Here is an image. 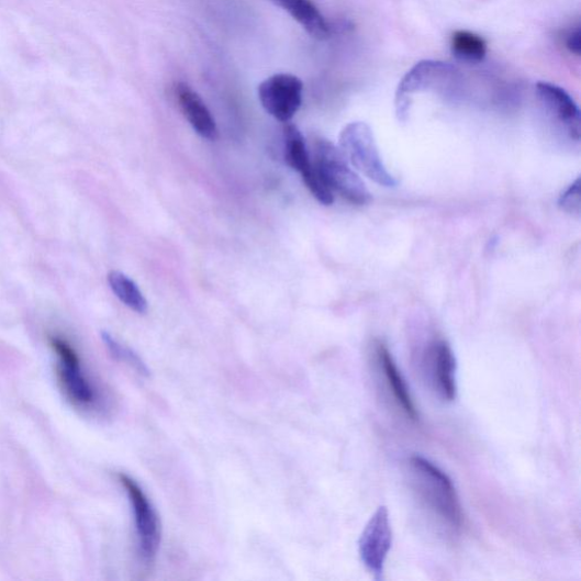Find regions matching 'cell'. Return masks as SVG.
I'll list each match as a JSON object with an SVG mask.
<instances>
[{
  "instance_id": "9a60e30c",
  "label": "cell",
  "mask_w": 581,
  "mask_h": 581,
  "mask_svg": "<svg viewBox=\"0 0 581 581\" xmlns=\"http://www.w3.org/2000/svg\"><path fill=\"white\" fill-rule=\"evenodd\" d=\"M451 48L458 59L468 63H480L488 54L487 42L478 34L463 30L454 33Z\"/></svg>"
},
{
  "instance_id": "d6986e66",
  "label": "cell",
  "mask_w": 581,
  "mask_h": 581,
  "mask_svg": "<svg viewBox=\"0 0 581 581\" xmlns=\"http://www.w3.org/2000/svg\"><path fill=\"white\" fill-rule=\"evenodd\" d=\"M559 208L570 215L580 216L581 195L580 178H577L559 198Z\"/></svg>"
},
{
  "instance_id": "5bb4252c",
  "label": "cell",
  "mask_w": 581,
  "mask_h": 581,
  "mask_svg": "<svg viewBox=\"0 0 581 581\" xmlns=\"http://www.w3.org/2000/svg\"><path fill=\"white\" fill-rule=\"evenodd\" d=\"M109 284L116 297L135 313L144 315L148 312V302L134 283L122 271L112 270L109 275Z\"/></svg>"
},
{
  "instance_id": "30bf717a",
  "label": "cell",
  "mask_w": 581,
  "mask_h": 581,
  "mask_svg": "<svg viewBox=\"0 0 581 581\" xmlns=\"http://www.w3.org/2000/svg\"><path fill=\"white\" fill-rule=\"evenodd\" d=\"M427 362L432 382L438 395L444 401H455L458 393L457 360L448 342L444 339L434 342L429 348Z\"/></svg>"
},
{
  "instance_id": "8fae6325",
  "label": "cell",
  "mask_w": 581,
  "mask_h": 581,
  "mask_svg": "<svg viewBox=\"0 0 581 581\" xmlns=\"http://www.w3.org/2000/svg\"><path fill=\"white\" fill-rule=\"evenodd\" d=\"M176 96L181 111L193 130L203 139L215 142L219 136L216 122L201 97L183 82L177 83Z\"/></svg>"
},
{
  "instance_id": "277c9868",
  "label": "cell",
  "mask_w": 581,
  "mask_h": 581,
  "mask_svg": "<svg viewBox=\"0 0 581 581\" xmlns=\"http://www.w3.org/2000/svg\"><path fill=\"white\" fill-rule=\"evenodd\" d=\"M119 481L124 488L132 506L141 555L146 563H152L157 557L161 541V527L157 511L144 490L133 478L125 473H120Z\"/></svg>"
},
{
  "instance_id": "7c38bea8",
  "label": "cell",
  "mask_w": 581,
  "mask_h": 581,
  "mask_svg": "<svg viewBox=\"0 0 581 581\" xmlns=\"http://www.w3.org/2000/svg\"><path fill=\"white\" fill-rule=\"evenodd\" d=\"M375 351L376 357H378L379 365L383 370L388 387L392 392L395 402L410 421H418V410L416 407L412 393H410L407 386L403 379V376L392 357V354L390 353L388 347L382 344V342H379V344L376 345Z\"/></svg>"
},
{
  "instance_id": "3957f363",
  "label": "cell",
  "mask_w": 581,
  "mask_h": 581,
  "mask_svg": "<svg viewBox=\"0 0 581 581\" xmlns=\"http://www.w3.org/2000/svg\"><path fill=\"white\" fill-rule=\"evenodd\" d=\"M314 155V165L332 192L335 191L358 206L371 200L366 185L338 147L328 141L320 139L315 144Z\"/></svg>"
},
{
  "instance_id": "ac0fdd59",
  "label": "cell",
  "mask_w": 581,
  "mask_h": 581,
  "mask_svg": "<svg viewBox=\"0 0 581 581\" xmlns=\"http://www.w3.org/2000/svg\"><path fill=\"white\" fill-rule=\"evenodd\" d=\"M301 177L308 190H310L322 204L331 206L334 202V194L322 179L315 165L312 164V166L304 169Z\"/></svg>"
},
{
  "instance_id": "9c48e42d",
  "label": "cell",
  "mask_w": 581,
  "mask_h": 581,
  "mask_svg": "<svg viewBox=\"0 0 581 581\" xmlns=\"http://www.w3.org/2000/svg\"><path fill=\"white\" fill-rule=\"evenodd\" d=\"M536 93L545 110L567 130L570 138L579 142L580 111L570 94L549 82H538Z\"/></svg>"
},
{
  "instance_id": "8992f818",
  "label": "cell",
  "mask_w": 581,
  "mask_h": 581,
  "mask_svg": "<svg viewBox=\"0 0 581 581\" xmlns=\"http://www.w3.org/2000/svg\"><path fill=\"white\" fill-rule=\"evenodd\" d=\"M49 344L57 358V376L65 395L77 405L92 404L96 392L82 369L76 349L57 335L51 336Z\"/></svg>"
},
{
  "instance_id": "e0dca14e",
  "label": "cell",
  "mask_w": 581,
  "mask_h": 581,
  "mask_svg": "<svg viewBox=\"0 0 581 581\" xmlns=\"http://www.w3.org/2000/svg\"><path fill=\"white\" fill-rule=\"evenodd\" d=\"M101 337L102 340H104L109 351L115 359L125 362L135 371H138V373L148 378L150 370L138 355H136L132 349L120 344V342L108 332H102Z\"/></svg>"
},
{
  "instance_id": "5b68a950",
  "label": "cell",
  "mask_w": 581,
  "mask_h": 581,
  "mask_svg": "<svg viewBox=\"0 0 581 581\" xmlns=\"http://www.w3.org/2000/svg\"><path fill=\"white\" fill-rule=\"evenodd\" d=\"M457 76V68L448 63L438 60L417 63L403 77L395 93V112L399 121L407 120L415 93L450 82Z\"/></svg>"
},
{
  "instance_id": "6da1fadb",
  "label": "cell",
  "mask_w": 581,
  "mask_h": 581,
  "mask_svg": "<svg viewBox=\"0 0 581 581\" xmlns=\"http://www.w3.org/2000/svg\"><path fill=\"white\" fill-rule=\"evenodd\" d=\"M410 474L418 496L433 514L454 529L462 526V507L451 478L422 456L409 459Z\"/></svg>"
},
{
  "instance_id": "2e32d148",
  "label": "cell",
  "mask_w": 581,
  "mask_h": 581,
  "mask_svg": "<svg viewBox=\"0 0 581 581\" xmlns=\"http://www.w3.org/2000/svg\"><path fill=\"white\" fill-rule=\"evenodd\" d=\"M284 157L287 164L300 175L304 169L312 166L303 135L300 130L291 123H287L284 127Z\"/></svg>"
},
{
  "instance_id": "4fadbf2b",
  "label": "cell",
  "mask_w": 581,
  "mask_h": 581,
  "mask_svg": "<svg viewBox=\"0 0 581 581\" xmlns=\"http://www.w3.org/2000/svg\"><path fill=\"white\" fill-rule=\"evenodd\" d=\"M288 12L303 29L316 40L329 36V25L312 0H270Z\"/></svg>"
},
{
  "instance_id": "7a4b0ae2",
  "label": "cell",
  "mask_w": 581,
  "mask_h": 581,
  "mask_svg": "<svg viewBox=\"0 0 581 581\" xmlns=\"http://www.w3.org/2000/svg\"><path fill=\"white\" fill-rule=\"evenodd\" d=\"M338 146L348 161L369 180L386 188L396 186V180L389 172L368 124H348L339 134Z\"/></svg>"
},
{
  "instance_id": "52a82bcc",
  "label": "cell",
  "mask_w": 581,
  "mask_h": 581,
  "mask_svg": "<svg viewBox=\"0 0 581 581\" xmlns=\"http://www.w3.org/2000/svg\"><path fill=\"white\" fill-rule=\"evenodd\" d=\"M302 81L292 75H276L265 80L258 94L265 111L280 122L289 123L302 104Z\"/></svg>"
},
{
  "instance_id": "ba28073f",
  "label": "cell",
  "mask_w": 581,
  "mask_h": 581,
  "mask_svg": "<svg viewBox=\"0 0 581 581\" xmlns=\"http://www.w3.org/2000/svg\"><path fill=\"white\" fill-rule=\"evenodd\" d=\"M392 546V527L386 505L375 511L359 539V556L376 577L383 573Z\"/></svg>"
},
{
  "instance_id": "ffe728a7",
  "label": "cell",
  "mask_w": 581,
  "mask_h": 581,
  "mask_svg": "<svg viewBox=\"0 0 581 581\" xmlns=\"http://www.w3.org/2000/svg\"><path fill=\"white\" fill-rule=\"evenodd\" d=\"M567 48L574 55L580 56L581 53V33L580 29L577 27L576 30L571 31L567 42H566Z\"/></svg>"
}]
</instances>
